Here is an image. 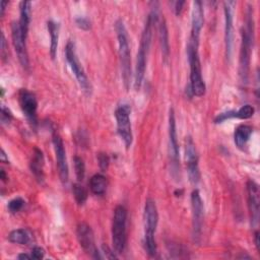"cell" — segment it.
I'll use <instances>...</instances> for the list:
<instances>
[{
	"instance_id": "5bb4252c",
	"label": "cell",
	"mask_w": 260,
	"mask_h": 260,
	"mask_svg": "<svg viewBox=\"0 0 260 260\" xmlns=\"http://www.w3.org/2000/svg\"><path fill=\"white\" fill-rule=\"evenodd\" d=\"M11 37H12V43L14 46V50L16 52L17 58L21 64V66L24 69H28L29 62H28V55L26 51V45L24 37L22 36V32L20 30L18 22H12L11 24Z\"/></svg>"
},
{
	"instance_id": "277c9868",
	"label": "cell",
	"mask_w": 260,
	"mask_h": 260,
	"mask_svg": "<svg viewBox=\"0 0 260 260\" xmlns=\"http://www.w3.org/2000/svg\"><path fill=\"white\" fill-rule=\"evenodd\" d=\"M144 248L146 253L153 257L156 254V243L154 234L158 222V213L155 202L151 198H147L144 205Z\"/></svg>"
},
{
	"instance_id": "d590c367",
	"label": "cell",
	"mask_w": 260,
	"mask_h": 260,
	"mask_svg": "<svg viewBox=\"0 0 260 260\" xmlns=\"http://www.w3.org/2000/svg\"><path fill=\"white\" fill-rule=\"evenodd\" d=\"M5 46H6L5 37H4V34L2 32V34H1V55H2V58H3V59L6 57V55H5V52H6Z\"/></svg>"
},
{
	"instance_id": "4dcf8cb0",
	"label": "cell",
	"mask_w": 260,
	"mask_h": 260,
	"mask_svg": "<svg viewBox=\"0 0 260 260\" xmlns=\"http://www.w3.org/2000/svg\"><path fill=\"white\" fill-rule=\"evenodd\" d=\"M75 23L76 25L81 28V29H84V30H87L90 28V21L86 18V17H82V16H79L75 19Z\"/></svg>"
},
{
	"instance_id": "4316f807",
	"label": "cell",
	"mask_w": 260,
	"mask_h": 260,
	"mask_svg": "<svg viewBox=\"0 0 260 260\" xmlns=\"http://www.w3.org/2000/svg\"><path fill=\"white\" fill-rule=\"evenodd\" d=\"M73 162H74V170H75L76 178H77L78 182H82L84 179V175H85L84 161L80 156H74Z\"/></svg>"
},
{
	"instance_id": "ba28073f",
	"label": "cell",
	"mask_w": 260,
	"mask_h": 260,
	"mask_svg": "<svg viewBox=\"0 0 260 260\" xmlns=\"http://www.w3.org/2000/svg\"><path fill=\"white\" fill-rule=\"evenodd\" d=\"M65 56H66V60L73 72V74L75 75L80 87L82 88V90L85 93H90L91 91V85L90 82L88 81V78L77 58L76 52H75V46L72 42H68L65 48Z\"/></svg>"
},
{
	"instance_id": "7c38bea8",
	"label": "cell",
	"mask_w": 260,
	"mask_h": 260,
	"mask_svg": "<svg viewBox=\"0 0 260 260\" xmlns=\"http://www.w3.org/2000/svg\"><path fill=\"white\" fill-rule=\"evenodd\" d=\"M19 105L28 123L35 128L38 124V102L35 94L26 89H21L19 92Z\"/></svg>"
},
{
	"instance_id": "484cf974",
	"label": "cell",
	"mask_w": 260,
	"mask_h": 260,
	"mask_svg": "<svg viewBox=\"0 0 260 260\" xmlns=\"http://www.w3.org/2000/svg\"><path fill=\"white\" fill-rule=\"evenodd\" d=\"M72 191H73L75 201L79 205H83L87 199V191L85 190V188L82 185H80L79 183H76L73 185Z\"/></svg>"
},
{
	"instance_id": "8d00e7d4",
	"label": "cell",
	"mask_w": 260,
	"mask_h": 260,
	"mask_svg": "<svg viewBox=\"0 0 260 260\" xmlns=\"http://www.w3.org/2000/svg\"><path fill=\"white\" fill-rule=\"evenodd\" d=\"M254 241H255V245H256V248L257 250L259 251V233L256 231L255 234H254Z\"/></svg>"
},
{
	"instance_id": "e575fe53",
	"label": "cell",
	"mask_w": 260,
	"mask_h": 260,
	"mask_svg": "<svg viewBox=\"0 0 260 260\" xmlns=\"http://www.w3.org/2000/svg\"><path fill=\"white\" fill-rule=\"evenodd\" d=\"M103 250H104L105 254L107 253V255H106V257H107V258H110V259H113V258H117V256L114 254V252H113L112 250H110V249H109V247H108V246H105V245H103Z\"/></svg>"
},
{
	"instance_id": "cb8c5ba5",
	"label": "cell",
	"mask_w": 260,
	"mask_h": 260,
	"mask_svg": "<svg viewBox=\"0 0 260 260\" xmlns=\"http://www.w3.org/2000/svg\"><path fill=\"white\" fill-rule=\"evenodd\" d=\"M159 42H160L162 58H164V61L167 63L170 56V45H169L168 28L165 20H161L159 22Z\"/></svg>"
},
{
	"instance_id": "e0dca14e",
	"label": "cell",
	"mask_w": 260,
	"mask_h": 260,
	"mask_svg": "<svg viewBox=\"0 0 260 260\" xmlns=\"http://www.w3.org/2000/svg\"><path fill=\"white\" fill-rule=\"evenodd\" d=\"M169 154L172 159V162L178 166L179 160V146L176 130V118L174 109H170L169 113Z\"/></svg>"
},
{
	"instance_id": "74e56055",
	"label": "cell",
	"mask_w": 260,
	"mask_h": 260,
	"mask_svg": "<svg viewBox=\"0 0 260 260\" xmlns=\"http://www.w3.org/2000/svg\"><path fill=\"white\" fill-rule=\"evenodd\" d=\"M8 4V2L7 1H2L1 2V13H0V15L1 16H3L4 15V12H5V8H6V5Z\"/></svg>"
},
{
	"instance_id": "f1b7e54d",
	"label": "cell",
	"mask_w": 260,
	"mask_h": 260,
	"mask_svg": "<svg viewBox=\"0 0 260 260\" xmlns=\"http://www.w3.org/2000/svg\"><path fill=\"white\" fill-rule=\"evenodd\" d=\"M23 205H24V200L20 197H16V198L9 201L8 210L11 213H16L23 207Z\"/></svg>"
},
{
	"instance_id": "9a60e30c",
	"label": "cell",
	"mask_w": 260,
	"mask_h": 260,
	"mask_svg": "<svg viewBox=\"0 0 260 260\" xmlns=\"http://www.w3.org/2000/svg\"><path fill=\"white\" fill-rule=\"evenodd\" d=\"M235 2H224V45H225V57L230 61L233 52V40H234V26H233V5Z\"/></svg>"
},
{
	"instance_id": "52a82bcc",
	"label": "cell",
	"mask_w": 260,
	"mask_h": 260,
	"mask_svg": "<svg viewBox=\"0 0 260 260\" xmlns=\"http://www.w3.org/2000/svg\"><path fill=\"white\" fill-rule=\"evenodd\" d=\"M131 109L127 104H122L117 107L115 111V118L117 121V132L123 140L125 146L128 148L132 144L133 135L130 122Z\"/></svg>"
},
{
	"instance_id": "2e32d148",
	"label": "cell",
	"mask_w": 260,
	"mask_h": 260,
	"mask_svg": "<svg viewBox=\"0 0 260 260\" xmlns=\"http://www.w3.org/2000/svg\"><path fill=\"white\" fill-rule=\"evenodd\" d=\"M247 194H248V207L250 212L251 224L255 226L258 223V219H259L260 198H259L258 185L252 180H249L247 182Z\"/></svg>"
},
{
	"instance_id": "83f0119b",
	"label": "cell",
	"mask_w": 260,
	"mask_h": 260,
	"mask_svg": "<svg viewBox=\"0 0 260 260\" xmlns=\"http://www.w3.org/2000/svg\"><path fill=\"white\" fill-rule=\"evenodd\" d=\"M254 114V108L251 105H245L235 112V118L239 119H248Z\"/></svg>"
},
{
	"instance_id": "9c48e42d",
	"label": "cell",
	"mask_w": 260,
	"mask_h": 260,
	"mask_svg": "<svg viewBox=\"0 0 260 260\" xmlns=\"http://www.w3.org/2000/svg\"><path fill=\"white\" fill-rule=\"evenodd\" d=\"M191 207H192V237L194 242L200 241L203 217H204V205L201 199L200 193L195 189L191 194Z\"/></svg>"
},
{
	"instance_id": "7402d4cb",
	"label": "cell",
	"mask_w": 260,
	"mask_h": 260,
	"mask_svg": "<svg viewBox=\"0 0 260 260\" xmlns=\"http://www.w3.org/2000/svg\"><path fill=\"white\" fill-rule=\"evenodd\" d=\"M47 27L51 38L50 55L52 59H55L57 54V48H58V40H59V24L53 20H49L47 23Z\"/></svg>"
},
{
	"instance_id": "ffe728a7",
	"label": "cell",
	"mask_w": 260,
	"mask_h": 260,
	"mask_svg": "<svg viewBox=\"0 0 260 260\" xmlns=\"http://www.w3.org/2000/svg\"><path fill=\"white\" fill-rule=\"evenodd\" d=\"M30 7H31V3L29 1H21L19 3L20 16H19L18 24L24 39H26L27 37L29 22H30Z\"/></svg>"
},
{
	"instance_id": "44dd1931",
	"label": "cell",
	"mask_w": 260,
	"mask_h": 260,
	"mask_svg": "<svg viewBox=\"0 0 260 260\" xmlns=\"http://www.w3.org/2000/svg\"><path fill=\"white\" fill-rule=\"evenodd\" d=\"M252 131H253V129L249 125H240L236 128L235 134H234V140H235V144L238 146V148L243 149L246 146V144L252 134Z\"/></svg>"
},
{
	"instance_id": "8fae6325",
	"label": "cell",
	"mask_w": 260,
	"mask_h": 260,
	"mask_svg": "<svg viewBox=\"0 0 260 260\" xmlns=\"http://www.w3.org/2000/svg\"><path fill=\"white\" fill-rule=\"evenodd\" d=\"M185 152H186V164H187L189 180L192 184L196 185L200 180V172L198 167V155H197L195 143L190 136L186 137Z\"/></svg>"
},
{
	"instance_id": "ac0fdd59",
	"label": "cell",
	"mask_w": 260,
	"mask_h": 260,
	"mask_svg": "<svg viewBox=\"0 0 260 260\" xmlns=\"http://www.w3.org/2000/svg\"><path fill=\"white\" fill-rule=\"evenodd\" d=\"M204 22V13L202 8V3L200 1L193 2L192 8V18H191V36L192 38L199 39L201 28Z\"/></svg>"
},
{
	"instance_id": "603a6c76",
	"label": "cell",
	"mask_w": 260,
	"mask_h": 260,
	"mask_svg": "<svg viewBox=\"0 0 260 260\" xmlns=\"http://www.w3.org/2000/svg\"><path fill=\"white\" fill-rule=\"evenodd\" d=\"M108 187L107 178L102 174H95L90 178L89 188L90 191L95 195H103Z\"/></svg>"
},
{
	"instance_id": "ab89813d",
	"label": "cell",
	"mask_w": 260,
	"mask_h": 260,
	"mask_svg": "<svg viewBox=\"0 0 260 260\" xmlns=\"http://www.w3.org/2000/svg\"><path fill=\"white\" fill-rule=\"evenodd\" d=\"M1 160H2V161H6V162H8V158L6 157V154H5V152H4V150H3V149L1 150Z\"/></svg>"
},
{
	"instance_id": "3957f363",
	"label": "cell",
	"mask_w": 260,
	"mask_h": 260,
	"mask_svg": "<svg viewBox=\"0 0 260 260\" xmlns=\"http://www.w3.org/2000/svg\"><path fill=\"white\" fill-rule=\"evenodd\" d=\"M156 10H152L150 14L147 16L144 28L142 30L141 39H140V45H139V50L137 53V58H136V67H135V81H134V87L135 89H139L143 78L145 74V69H146V62H147V55L150 47V42H151V35H152V23L156 21V19H153L154 13Z\"/></svg>"
},
{
	"instance_id": "d6986e66",
	"label": "cell",
	"mask_w": 260,
	"mask_h": 260,
	"mask_svg": "<svg viewBox=\"0 0 260 260\" xmlns=\"http://www.w3.org/2000/svg\"><path fill=\"white\" fill-rule=\"evenodd\" d=\"M30 171L39 183L44 181V155L39 148H35L30 160Z\"/></svg>"
},
{
	"instance_id": "7a4b0ae2",
	"label": "cell",
	"mask_w": 260,
	"mask_h": 260,
	"mask_svg": "<svg viewBox=\"0 0 260 260\" xmlns=\"http://www.w3.org/2000/svg\"><path fill=\"white\" fill-rule=\"evenodd\" d=\"M199 39L190 37L187 44V56L190 65V84L189 91L192 95L201 96L205 93L206 86L202 78L201 64L199 59Z\"/></svg>"
},
{
	"instance_id": "f35d334b",
	"label": "cell",
	"mask_w": 260,
	"mask_h": 260,
	"mask_svg": "<svg viewBox=\"0 0 260 260\" xmlns=\"http://www.w3.org/2000/svg\"><path fill=\"white\" fill-rule=\"evenodd\" d=\"M17 258H18V259H30V258H31V255L22 253V254H19V255L17 256Z\"/></svg>"
},
{
	"instance_id": "30bf717a",
	"label": "cell",
	"mask_w": 260,
	"mask_h": 260,
	"mask_svg": "<svg viewBox=\"0 0 260 260\" xmlns=\"http://www.w3.org/2000/svg\"><path fill=\"white\" fill-rule=\"evenodd\" d=\"M76 234H77L78 242L82 247V249L92 258L101 259L102 256L100 255V252L95 247L93 232L91 228L85 222H80L77 225Z\"/></svg>"
},
{
	"instance_id": "d6a6232c",
	"label": "cell",
	"mask_w": 260,
	"mask_h": 260,
	"mask_svg": "<svg viewBox=\"0 0 260 260\" xmlns=\"http://www.w3.org/2000/svg\"><path fill=\"white\" fill-rule=\"evenodd\" d=\"M30 255H31L32 259H42V258H44L45 251L41 247H35V248H32Z\"/></svg>"
},
{
	"instance_id": "60d3db41",
	"label": "cell",
	"mask_w": 260,
	"mask_h": 260,
	"mask_svg": "<svg viewBox=\"0 0 260 260\" xmlns=\"http://www.w3.org/2000/svg\"><path fill=\"white\" fill-rule=\"evenodd\" d=\"M1 179L2 181H6V177H5V173L3 170H1Z\"/></svg>"
},
{
	"instance_id": "1f68e13d",
	"label": "cell",
	"mask_w": 260,
	"mask_h": 260,
	"mask_svg": "<svg viewBox=\"0 0 260 260\" xmlns=\"http://www.w3.org/2000/svg\"><path fill=\"white\" fill-rule=\"evenodd\" d=\"M11 119H12V115H11L10 111L7 108L2 107V109H1V122L3 124L4 123L8 124L11 121Z\"/></svg>"
},
{
	"instance_id": "4fadbf2b",
	"label": "cell",
	"mask_w": 260,
	"mask_h": 260,
	"mask_svg": "<svg viewBox=\"0 0 260 260\" xmlns=\"http://www.w3.org/2000/svg\"><path fill=\"white\" fill-rule=\"evenodd\" d=\"M53 145L56 155V161L58 167V173L60 180L63 184H66L68 182L69 178V171H68V164L66 159V152L64 148V143L61 138V136L58 133H55L53 135Z\"/></svg>"
},
{
	"instance_id": "f546056e",
	"label": "cell",
	"mask_w": 260,
	"mask_h": 260,
	"mask_svg": "<svg viewBox=\"0 0 260 260\" xmlns=\"http://www.w3.org/2000/svg\"><path fill=\"white\" fill-rule=\"evenodd\" d=\"M98 161H99V166H100V169L105 172L108 170L109 168V164H110V158L108 156L107 153L105 152H100L98 154Z\"/></svg>"
},
{
	"instance_id": "6da1fadb",
	"label": "cell",
	"mask_w": 260,
	"mask_h": 260,
	"mask_svg": "<svg viewBox=\"0 0 260 260\" xmlns=\"http://www.w3.org/2000/svg\"><path fill=\"white\" fill-rule=\"evenodd\" d=\"M253 7L248 6L246 12L245 27L242 30V41L239 58V77L243 85L248 83L249 71H250V59L251 51L253 46V35H254V21H253Z\"/></svg>"
},
{
	"instance_id": "5b68a950",
	"label": "cell",
	"mask_w": 260,
	"mask_h": 260,
	"mask_svg": "<svg viewBox=\"0 0 260 260\" xmlns=\"http://www.w3.org/2000/svg\"><path fill=\"white\" fill-rule=\"evenodd\" d=\"M115 30L118 39V46H119L118 52H119L122 78H123L125 87L128 89L130 84V78H131V56H130V48L128 43L127 30L121 19H118L115 22Z\"/></svg>"
},
{
	"instance_id": "d4e9b609",
	"label": "cell",
	"mask_w": 260,
	"mask_h": 260,
	"mask_svg": "<svg viewBox=\"0 0 260 260\" xmlns=\"http://www.w3.org/2000/svg\"><path fill=\"white\" fill-rule=\"evenodd\" d=\"M8 240L11 243L19 245H27L29 243V234L24 229H17L8 235Z\"/></svg>"
},
{
	"instance_id": "8992f818",
	"label": "cell",
	"mask_w": 260,
	"mask_h": 260,
	"mask_svg": "<svg viewBox=\"0 0 260 260\" xmlns=\"http://www.w3.org/2000/svg\"><path fill=\"white\" fill-rule=\"evenodd\" d=\"M126 221H127V210L124 206L118 205L114 210L113 222H112V244L117 254H121L125 250Z\"/></svg>"
},
{
	"instance_id": "836d02e7",
	"label": "cell",
	"mask_w": 260,
	"mask_h": 260,
	"mask_svg": "<svg viewBox=\"0 0 260 260\" xmlns=\"http://www.w3.org/2000/svg\"><path fill=\"white\" fill-rule=\"evenodd\" d=\"M185 4V1H177L176 3H175V13H176V15H180L181 14V12H182V10H183V5Z\"/></svg>"
}]
</instances>
